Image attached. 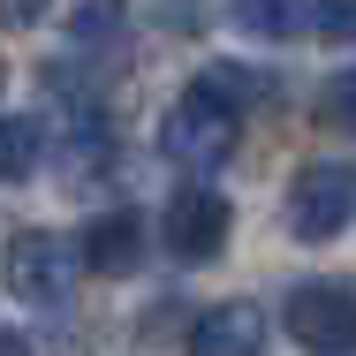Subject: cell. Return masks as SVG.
I'll use <instances>...</instances> for the list:
<instances>
[{
	"instance_id": "5bb4252c",
	"label": "cell",
	"mask_w": 356,
	"mask_h": 356,
	"mask_svg": "<svg viewBox=\"0 0 356 356\" xmlns=\"http://www.w3.org/2000/svg\"><path fill=\"white\" fill-rule=\"evenodd\" d=\"M0 83H8V69H0Z\"/></svg>"
},
{
	"instance_id": "8fae6325",
	"label": "cell",
	"mask_w": 356,
	"mask_h": 356,
	"mask_svg": "<svg viewBox=\"0 0 356 356\" xmlns=\"http://www.w3.org/2000/svg\"><path fill=\"white\" fill-rule=\"evenodd\" d=\"M311 23H318L334 46H356V0H318V8H311Z\"/></svg>"
},
{
	"instance_id": "52a82bcc",
	"label": "cell",
	"mask_w": 356,
	"mask_h": 356,
	"mask_svg": "<svg viewBox=\"0 0 356 356\" xmlns=\"http://www.w3.org/2000/svg\"><path fill=\"white\" fill-rule=\"evenodd\" d=\"M83 266L91 273H106V281H122V273H137L144 266V220L137 213H99L91 227H83Z\"/></svg>"
},
{
	"instance_id": "3957f363",
	"label": "cell",
	"mask_w": 356,
	"mask_h": 356,
	"mask_svg": "<svg viewBox=\"0 0 356 356\" xmlns=\"http://www.w3.org/2000/svg\"><path fill=\"white\" fill-rule=\"evenodd\" d=\"M281 326L311 356H356V288L349 281H296L281 303Z\"/></svg>"
},
{
	"instance_id": "ba28073f",
	"label": "cell",
	"mask_w": 356,
	"mask_h": 356,
	"mask_svg": "<svg viewBox=\"0 0 356 356\" xmlns=\"http://www.w3.org/2000/svg\"><path fill=\"white\" fill-rule=\"evenodd\" d=\"M38 152H46V129L31 114H0V182H31Z\"/></svg>"
},
{
	"instance_id": "7a4b0ae2",
	"label": "cell",
	"mask_w": 356,
	"mask_h": 356,
	"mask_svg": "<svg viewBox=\"0 0 356 356\" xmlns=\"http://www.w3.org/2000/svg\"><path fill=\"white\" fill-rule=\"evenodd\" d=\"M76 266H83V250H76L69 235H54V227H15V235H8V258H0V281H8L15 303H31V311H69Z\"/></svg>"
},
{
	"instance_id": "7c38bea8",
	"label": "cell",
	"mask_w": 356,
	"mask_h": 356,
	"mask_svg": "<svg viewBox=\"0 0 356 356\" xmlns=\"http://www.w3.org/2000/svg\"><path fill=\"white\" fill-rule=\"evenodd\" d=\"M0 356H31V341H23L15 326H0Z\"/></svg>"
},
{
	"instance_id": "30bf717a",
	"label": "cell",
	"mask_w": 356,
	"mask_h": 356,
	"mask_svg": "<svg viewBox=\"0 0 356 356\" xmlns=\"http://www.w3.org/2000/svg\"><path fill=\"white\" fill-rule=\"evenodd\" d=\"M318 122L341 129V137H356V69L326 76V91H318Z\"/></svg>"
},
{
	"instance_id": "9c48e42d",
	"label": "cell",
	"mask_w": 356,
	"mask_h": 356,
	"mask_svg": "<svg viewBox=\"0 0 356 356\" xmlns=\"http://www.w3.org/2000/svg\"><path fill=\"white\" fill-rule=\"evenodd\" d=\"M235 23L250 38H296L311 23V0H235Z\"/></svg>"
},
{
	"instance_id": "8992f818",
	"label": "cell",
	"mask_w": 356,
	"mask_h": 356,
	"mask_svg": "<svg viewBox=\"0 0 356 356\" xmlns=\"http://www.w3.org/2000/svg\"><path fill=\"white\" fill-rule=\"evenodd\" d=\"M258 349H266V311L243 296L190 318V356H258Z\"/></svg>"
},
{
	"instance_id": "277c9868",
	"label": "cell",
	"mask_w": 356,
	"mask_h": 356,
	"mask_svg": "<svg viewBox=\"0 0 356 356\" xmlns=\"http://www.w3.org/2000/svg\"><path fill=\"white\" fill-rule=\"evenodd\" d=\"M356 220V159H311L288 182V235L296 243H334Z\"/></svg>"
},
{
	"instance_id": "5b68a950",
	"label": "cell",
	"mask_w": 356,
	"mask_h": 356,
	"mask_svg": "<svg viewBox=\"0 0 356 356\" xmlns=\"http://www.w3.org/2000/svg\"><path fill=\"white\" fill-rule=\"evenodd\" d=\"M227 235H235V205H227L220 190H205V182L175 190L167 213H159V243H167L175 266H205V258H220Z\"/></svg>"
},
{
	"instance_id": "6da1fadb",
	"label": "cell",
	"mask_w": 356,
	"mask_h": 356,
	"mask_svg": "<svg viewBox=\"0 0 356 356\" xmlns=\"http://www.w3.org/2000/svg\"><path fill=\"white\" fill-rule=\"evenodd\" d=\"M235 137H243V99L220 91L213 76H197V83L167 106V122H159V152H167L182 175H213V167H227Z\"/></svg>"
},
{
	"instance_id": "4fadbf2b",
	"label": "cell",
	"mask_w": 356,
	"mask_h": 356,
	"mask_svg": "<svg viewBox=\"0 0 356 356\" xmlns=\"http://www.w3.org/2000/svg\"><path fill=\"white\" fill-rule=\"evenodd\" d=\"M38 8H46V0H8V15H15V23H31Z\"/></svg>"
}]
</instances>
